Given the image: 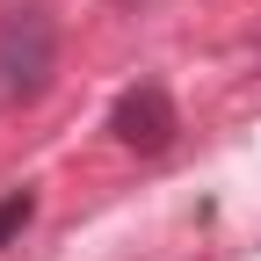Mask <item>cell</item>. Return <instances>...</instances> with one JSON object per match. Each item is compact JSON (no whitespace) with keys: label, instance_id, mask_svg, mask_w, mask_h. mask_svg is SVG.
<instances>
[{"label":"cell","instance_id":"6da1fadb","mask_svg":"<svg viewBox=\"0 0 261 261\" xmlns=\"http://www.w3.org/2000/svg\"><path fill=\"white\" fill-rule=\"evenodd\" d=\"M58 73V22L51 8H8L0 15V102H37Z\"/></svg>","mask_w":261,"mask_h":261},{"label":"cell","instance_id":"3957f363","mask_svg":"<svg viewBox=\"0 0 261 261\" xmlns=\"http://www.w3.org/2000/svg\"><path fill=\"white\" fill-rule=\"evenodd\" d=\"M29 218H37V189H8V196H0V247H8Z\"/></svg>","mask_w":261,"mask_h":261},{"label":"cell","instance_id":"7a4b0ae2","mask_svg":"<svg viewBox=\"0 0 261 261\" xmlns=\"http://www.w3.org/2000/svg\"><path fill=\"white\" fill-rule=\"evenodd\" d=\"M109 130H116V145L123 152H167L174 145V130H181V109H174V94L160 87V80H138V87H123L116 94V109H109Z\"/></svg>","mask_w":261,"mask_h":261}]
</instances>
